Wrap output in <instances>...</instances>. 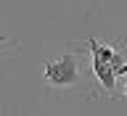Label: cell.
I'll use <instances>...</instances> for the list:
<instances>
[{
  "label": "cell",
  "mask_w": 127,
  "mask_h": 116,
  "mask_svg": "<svg viewBox=\"0 0 127 116\" xmlns=\"http://www.w3.org/2000/svg\"><path fill=\"white\" fill-rule=\"evenodd\" d=\"M93 71H95L98 82H101L106 90H114V87H117V74H114V66H111V63H106L103 58L93 55Z\"/></svg>",
  "instance_id": "7a4b0ae2"
},
{
  "label": "cell",
  "mask_w": 127,
  "mask_h": 116,
  "mask_svg": "<svg viewBox=\"0 0 127 116\" xmlns=\"http://www.w3.org/2000/svg\"><path fill=\"white\" fill-rule=\"evenodd\" d=\"M122 93H125V95H127V82H125V87H122Z\"/></svg>",
  "instance_id": "3957f363"
},
{
  "label": "cell",
  "mask_w": 127,
  "mask_h": 116,
  "mask_svg": "<svg viewBox=\"0 0 127 116\" xmlns=\"http://www.w3.org/2000/svg\"><path fill=\"white\" fill-rule=\"evenodd\" d=\"M45 79H48V85H53V87H74L79 82L77 55L64 53L58 58L45 61Z\"/></svg>",
  "instance_id": "6da1fadb"
}]
</instances>
